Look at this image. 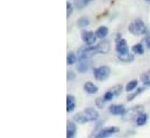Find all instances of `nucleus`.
I'll return each mask as SVG.
<instances>
[{
	"label": "nucleus",
	"instance_id": "22",
	"mask_svg": "<svg viewBox=\"0 0 150 138\" xmlns=\"http://www.w3.org/2000/svg\"><path fill=\"white\" fill-rule=\"evenodd\" d=\"M67 63L68 65H74L75 63H77V55L74 51H69L67 55Z\"/></svg>",
	"mask_w": 150,
	"mask_h": 138
},
{
	"label": "nucleus",
	"instance_id": "14",
	"mask_svg": "<svg viewBox=\"0 0 150 138\" xmlns=\"http://www.w3.org/2000/svg\"><path fill=\"white\" fill-rule=\"evenodd\" d=\"M76 107V98L71 94H68L67 95V111L68 113H71L74 111Z\"/></svg>",
	"mask_w": 150,
	"mask_h": 138
},
{
	"label": "nucleus",
	"instance_id": "21",
	"mask_svg": "<svg viewBox=\"0 0 150 138\" xmlns=\"http://www.w3.org/2000/svg\"><path fill=\"white\" fill-rule=\"evenodd\" d=\"M74 120H75L77 123H80V124H84V123L88 122L87 118H86V116H85V114H84V111H83V113H77V114H75Z\"/></svg>",
	"mask_w": 150,
	"mask_h": 138
},
{
	"label": "nucleus",
	"instance_id": "13",
	"mask_svg": "<svg viewBox=\"0 0 150 138\" xmlns=\"http://www.w3.org/2000/svg\"><path fill=\"white\" fill-rule=\"evenodd\" d=\"M84 91H85L87 94H96V93H98L99 88H98V86H96L93 82L87 81V82L84 84Z\"/></svg>",
	"mask_w": 150,
	"mask_h": 138
},
{
	"label": "nucleus",
	"instance_id": "2",
	"mask_svg": "<svg viewBox=\"0 0 150 138\" xmlns=\"http://www.w3.org/2000/svg\"><path fill=\"white\" fill-rule=\"evenodd\" d=\"M111 74V68L103 65V66H98L93 69V75L96 78V80L98 81H104L106 80Z\"/></svg>",
	"mask_w": 150,
	"mask_h": 138
},
{
	"label": "nucleus",
	"instance_id": "7",
	"mask_svg": "<svg viewBox=\"0 0 150 138\" xmlns=\"http://www.w3.org/2000/svg\"><path fill=\"white\" fill-rule=\"evenodd\" d=\"M84 114H85V116H86V118H87V121H88V122L97 121V120H98V117H99L98 111H97L94 108H92V107L85 108V109H84Z\"/></svg>",
	"mask_w": 150,
	"mask_h": 138
},
{
	"label": "nucleus",
	"instance_id": "27",
	"mask_svg": "<svg viewBox=\"0 0 150 138\" xmlns=\"http://www.w3.org/2000/svg\"><path fill=\"white\" fill-rule=\"evenodd\" d=\"M76 77L75 72L74 71H68V73H67V78H68V80L69 81H71V80H74Z\"/></svg>",
	"mask_w": 150,
	"mask_h": 138
},
{
	"label": "nucleus",
	"instance_id": "23",
	"mask_svg": "<svg viewBox=\"0 0 150 138\" xmlns=\"http://www.w3.org/2000/svg\"><path fill=\"white\" fill-rule=\"evenodd\" d=\"M74 9H75L74 4H72V2H70V1H68V2H67V18H68V19L72 15Z\"/></svg>",
	"mask_w": 150,
	"mask_h": 138
},
{
	"label": "nucleus",
	"instance_id": "20",
	"mask_svg": "<svg viewBox=\"0 0 150 138\" xmlns=\"http://www.w3.org/2000/svg\"><path fill=\"white\" fill-rule=\"evenodd\" d=\"M137 87H139V81H137L136 79H133V80H130V81L126 85L125 89H126L127 92H133V91H136Z\"/></svg>",
	"mask_w": 150,
	"mask_h": 138
},
{
	"label": "nucleus",
	"instance_id": "26",
	"mask_svg": "<svg viewBox=\"0 0 150 138\" xmlns=\"http://www.w3.org/2000/svg\"><path fill=\"white\" fill-rule=\"evenodd\" d=\"M105 99L104 98H98V99H96V106L98 107V108H104V104H105Z\"/></svg>",
	"mask_w": 150,
	"mask_h": 138
},
{
	"label": "nucleus",
	"instance_id": "28",
	"mask_svg": "<svg viewBox=\"0 0 150 138\" xmlns=\"http://www.w3.org/2000/svg\"><path fill=\"white\" fill-rule=\"evenodd\" d=\"M144 43H146V46L150 49V36H147L146 38H144Z\"/></svg>",
	"mask_w": 150,
	"mask_h": 138
},
{
	"label": "nucleus",
	"instance_id": "17",
	"mask_svg": "<svg viewBox=\"0 0 150 138\" xmlns=\"http://www.w3.org/2000/svg\"><path fill=\"white\" fill-rule=\"evenodd\" d=\"M147 121H148V115L146 113H141V114L137 115L135 123H136L137 127H142V125H144L147 123Z\"/></svg>",
	"mask_w": 150,
	"mask_h": 138
},
{
	"label": "nucleus",
	"instance_id": "3",
	"mask_svg": "<svg viewBox=\"0 0 150 138\" xmlns=\"http://www.w3.org/2000/svg\"><path fill=\"white\" fill-rule=\"evenodd\" d=\"M115 50H116L117 55H125V54L130 52L127 41H126L123 37H121L120 34H117L116 39H115Z\"/></svg>",
	"mask_w": 150,
	"mask_h": 138
},
{
	"label": "nucleus",
	"instance_id": "15",
	"mask_svg": "<svg viewBox=\"0 0 150 138\" xmlns=\"http://www.w3.org/2000/svg\"><path fill=\"white\" fill-rule=\"evenodd\" d=\"M93 0H74V6H75L76 9L78 11H81L84 9L86 6H88Z\"/></svg>",
	"mask_w": 150,
	"mask_h": 138
},
{
	"label": "nucleus",
	"instance_id": "4",
	"mask_svg": "<svg viewBox=\"0 0 150 138\" xmlns=\"http://www.w3.org/2000/svg\"><path fill=\"white\" fill-rule=\"evenodd\" d=\"M81 36V39L83 42L86 44V46H93L96 44V41H97V36L94 32H91V30H81L80 33Z\"/></svg>",
	"mask_w": 150,
	"mask_h": 138
},
{
	"label": "nucleus",
	"instance_id": "9",
	"mask_svg": "<svg viewBox=\"0 0 150 138\" xmlns=\"http://www.w3.org/2000/svg\"><path fill=\"white\" fill-rule=\"evenodd\" d=\"M110 113L113 114V115H122L125 111H126V108L123 104H111L110 108H108Z\"/></svg>",
	"mask_w": 150,
	"mask_h": 138
},
{
	"label": "nucleus",
	"instance_id": "8",
	"mask_svg": "<svg viewBox=\"0 0 150 138\" xmlns=\"http://www.w3.org/2000/svg\"><path fill=\"white\" fill-rule=\"evenodd\" d=\"M149 87H150V81H148V82H144L142 87H137V88H136V91H135L134 93L129 94V95L127 96V100H128V101H132L133 99H135L137 95H140L142 92H144V91H146L147 88H149Z\"/></svg>",
	"mask_w": 150,
	"mask_h": 138
},
{
	"label": "nucleus",
	"instance_id": "12",
	"mask_svg": "<svg viewBox=\"0 0 150 138\" xmlns=\"http://www.w3.org/2000/svg\"><path fill=\"white\" fill-rule=\"evenodd\" d=\"M94 33H96L97 38L104 39V38L107 37V35H108V33H110V29H108V27H106V26H100Z\"/></svg>",
	"mask_w": 150,
	"mask_h": 138
},
{
	"label": "nucleus",
	"instance_id": "25",
	"mask_svg": "<svg viewBox=\"0 0 150 138\" xmlns=\"http://www.w3.org/2000/svg\"><path fill=\"white\" fill-rule=\"evenodd\" d=\"M141 81H142L143 84L150 81V70L146 71V72H143V73L141 74Z\"/></svg>",
	"mask_w": 150,
	"mask_h": 138
},
{
	"label": "nucleus",
	"instance_id": "6",
	"mask_svg": "<svg viewBox=\"0 0 150 138\" xmlns=\"http://www.w3.org/2000/svg\"><path fill=\"white\" fill-rule=\"evenodd\" d=\"M92 66V59H84V61H79L77 62V71L79 73H85Z\"/></svg>",
	"mask_w": 150,
	"mask_h": 138
},
{
	"label": "nucleus",
	"instance_id": "11",
	"mask_svg": "<svg viewBox=\"0 0 150 138\" xmlns=\"http://www.w3.org/2000/svg\"><path fill=\"white\" fill-rule=\"evenodd\" d=\"M76 134H77L76 123L72 122V121L68 122V125H67V138H75Z\"/></svg>",
	"mask_w": 150,
	"mask_h": 138
},
{
	"label": "nucleus",
	"instance_id": "18",
	"mask_svg": "<svg viewBox=\"0 0 150 138\" xmlns=\"http://www.w3.org/2000/svg\"><path fill=\"white\" fill-rule=\"evenodd\" d=\"M90 19L87 18V16H81V18H79L78 19V21H77V26L80 28V29H85L86 27H88L90 26Z\"/></svg>",
	"mask_w": 150,
	"mask_h": 138
},
{
	"label": "nucleus",
	"instance_id": "24",
	"mask_svg": "<svg viewBox=\"0 0 150 138\" xmlns=\"http://www.w3.org/2000/svg\"><path fill=\"white\" fill-rule=\"evenodd\" d=\"M115 96V94H114V91L113 89H110V91H107L105 94H104V99H105V101H111L113 98Z\"/></svg>",
	"mask_w": 150,
	"mask_h": 138
},
{
	"label": "nucleus",
	"instance_id": "29",
	"mask_svg": "<svg viewBox=\"0 0 150 138\" xmlns=\"http://www.w3.org/2000/svg\"><path fill=\"white\" fill-rule=\"evenodd\" d=\"M144 1H146V2H150V0H144Z\"/></svg>",
	"mask_w": 150,
	"mask_h": 138
},
{
	"label": "nucleus",
	"instance_id": "10",
	"mask_svg": "<svg viewBox=\"0 0 150 138\" xmlns=\"http://www.w3.org/2000/svg\"><path fill=\"white\" fill-rule=\"evenodd\" d=\"M97 46H98L100 54H108L111 50V43L107 39H103L101 42H99L97 44Z\"/></svg>",
	"mask_w": 150,
	"mask_h": 138
},
{
	"label": "nucleus",
	"instance_id": "5",
	"mask_svg": "<svg viewBox=\"0 0 150 138\" xmlns=\"http://www.w3.org/2000/svg\"><path fill=\"white\" fill-rule=\"evenodd\" d=\"M116 132H119L117 127H107V128H104L100 131H98L94 138H108Z\"/></svg>",
	"mask_w": 150,
	"mask_h": 138
},
{
	"label": "nucleus",
	"instance_id": "16",
	"mask_svg": "<svg viewBox=\"0 0 150 138\" xmlns=\"http://www.w3.org/2000/svg\"><path fill=\"white\" fill-rule=\"evenodd\" d=\"M117 59L120 62H123V63L134 62V54L133 52H128V54H125V55H117Z\"/></svg>",
	"mask_w": 150,
	"mask_h": 138
},
{
	"label": "nucleus",
	"instance_id": "19",
	"mask_svg": "<svg viewBox=\"0 0 150 138\" xmlns=\"http://www.w3.org/2000/svg\"><path fill=\"white\" fill-rule=\"evenodd\" d=\"M132 52L134 55H143L144 54V45L142 43H136L132 46Z\"/></svg>",
	"mask_w": 150,
	"mask_h": 138
},
{
	"label": "nucleus",
	"instance_id": "1",
	"mask_svg": "<svg viewBox=\"0 0 150 138\" xmlns=\"http://www.w3.org/2000/svg\"><path fill=\"white\" fill-rule=\"evenodd\" d=\"M128 32L134 36H142V35L148 34V27L141 19H136L129 23Z\"/></svg>",
	"mask_w": 150,
	"mask_h": 138
}]
</instances>
